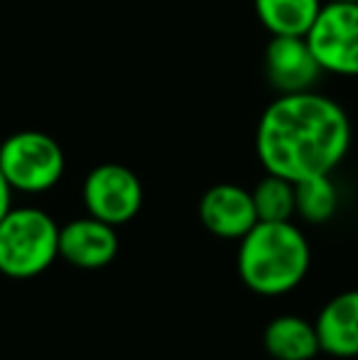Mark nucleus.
<instances>
[{
	"label": "nucleus",
	"mask_w": 358,
	"mask_h": 360,
	"mask_svg": "<svg viewBox=\"0 0 358 360\" xmlns=\"http://www.w3.org/2000/svg\"><path fill=\"white\" fill-rule=\"evenodd\" d=\"M309 243L292 221H258L238 245V275L250 292L280 297L307 277Z\"/></svg>",
	"instance_id": "f03ea898"
},
{
	"label": "nucleus",
	"mask_w": 358,
	"mask_h": 360,
	"mask_svg": "<svg viewBox=\"0 0 358 360\" xmlns=\"http://www.w3.org/2000/svg\"><path fill=\"white\" fill-rule=\"evenodd\" d=\"M349 147L346 110L317 91L277 96L255 128V155L263 169L290 181L331 174Z\"/></svg>",
	"instance_id": "f257e3e1"
},
{
	"label": "nucleus",
	"mask_w": 358,
	"mask_h": 360,
	"mask_svg": "<svg viewBox=\"0 0 358 360\" xmlns=\"http://www.w3.org/2000/svg\"><path fill=\"white\" fill-rule=\"evenodd\" d=\"M0 169L13 191L44 194L62 181L67 157L52 135L42 130H18L0 143Z\"/></svg>",
	"instance_id": "20e7f679"
},
{
	"label": "nucleus",
	"mask_w": 358,
	"mask_h": 360,
	"mask_svg": "<svg viewBox=\"0 0 358 360\" xmlns=\"http://www.w3.org/2000/svg\"><path fill=\"white\" fill-rule=\"evenodd\" d=\"M324 74L358 76V3H324L307 32Z\"/></svg>",
	"instance_id": "39448f33"
},
{
	"label": "nucleus",
	"mask_w": 358,
	"mask_h": 360,
	"mask_svg": "<svg viewBox=\"0 0 358 360\" xmlns=\"http://www.w3.org/2000/svg\"><path fill=\"white\" fill-rule=\"evenodd\" d=\"M263 69L277 96L314 91L324 74L307 37H272L263 54Z\"/></svg>",
	"instance_id": "0eeeda50"
},
{
	"label": "nucleus",
	"mask_w": 358,
	"mask_h": 360,
	"mask_svg": "<svg viewBox=\"0 0 358 360\" xmlns=\"http://www.w3.org/2000/svg\"><path fill=\"white\" fill-rule=\"evenodd\" d=\"M59 257V226L47 211L18 206L0 218V275L32 280Z\"/></svg>",
	"instance_id": "7ed1b4c3"
},
{
	"label": "nucleus",
	"mask_w": 358,
	"mask_h": 360,
	"mask_svg": "<svg viewBox=\"0 0 358 360\" xmlns=\"http://www.w3.org/2000/svg\"><path fill=\"white\" fill-rule=\"evenodd\" d=\"M324 3H358V0H324Z\"/></svg>",
	"instance_id": "dca6fc26"
},
{
	"label": "nucleus",
	"mask_w": 358,
	"mask_h": 360,
	"mask_svg": "<svg viewBox=\"0 0 358 360\" xmlns=\"http://www.w3.org/2000/svg\"><path fill=\"white\" fill-rule=\"evenodd\" d=\"M253 204L258 211V221H292L297 216L295 209V181L285 176L268 174L255 184Z\"/></svg>",
	"instance_id": "4468645a"
},
{
	"label": "nucleus",
	"mask_w": 358,
	"mask_h": 360,
	"mask_svg": "<svg viewBox=\"0 0 358 360\" xmlns=\"http://www.w3.org/2000/svg\"><path fill=\"white\" fill-rule=\"evenodd\" d=\"M295 209L307 223H326L339 209V191L331 174L295 181Z\"/></svg>",
	"instance_id": "ddd939ff"
},
{
	"label": "nucleus",
	"mask_w": 358,
	"mask_h": 360,
	"mask_svg": "<svg viewBox=\"0 0 358 360\" xmlns=\"http://www.w3.org/2000/svg\"><path fill=\"white\" fill-rule=\"evenodd\" d=\"M118 248L115 226L89 214L59 226V257L79 270H101L110 265L118 255Z\"/></svg>",
	"instance_id": "6e6552de"
},
{
	"label": "nucleus",
	"mask_w": 358,
	"mask_h": 360,
	"mask_svg": "<svg viewBox=\"0 0 358 360\" xmlns=\"http://www.w3.org/2000/svg\"><path fill=\"white\" fill-rule=\"evenodd\" d=\"M201 226L216 238L241 240L258 223L253 194L238 184H214L199 201Z\"/></svg>",
	"instance_id": "1a4fd4ad"
},
{
	"label": "nucleus",
	"mask_w": 358,
	"mask_h": 360,
	"mask_svg": "<svg viewBox=\"0 0 358 360\" xmlns=\"http://www.w3.org/2000/svg\"><path fill=\"white\" fill-rule=\"evenodd\" d=\"M10 209H13V186H10V181L5 179L3 169H0V218Z\"/></svg>",
	"instance_id": "2eb2a0df"
},
{
	"label": "nucleus",
	"mask_w": 358,
	"mask_h": 360,
	"mask_svg": "<svg viewBox=\"0 0 358 360\" xmlns=\"http://www.w3.org/2000/svg\"><path fill=\"white\" fill-rule=\"evenodd\" d=\"M82 199L89 216L118 228L140 214L145 194L138 174L130 167L103 162L87 174Z\"/></svg>",
	"instance_id": "423d86ee"
},
{
	"label": "nucleus",
	"mask_w": 358,
	"mask_h": 360,
	"mask_svg": "<svg viewBox=\"0 0 358 360\" xmlns=\"http://www.w3.org/2000/svg\"><path fill=\"white\" fill-rule=\"evenodd\" d=\"M321 353L334 358L358 356V289L336 294L314 321Z\"/></svg>",
	"instance_id": "9d476101"
},
{
	"label": "nucleus",
	"mask_w": 358,
	"mask_h": 360,
	"mask_svg": "<svg viewBox=\"0 0 358 360\" xmlns=\"http://www.w3.org/2000/svg\"><path fill=\"white\" fill-rule=\"evenodd\" d=\"M263 346L275 360H312L321 351L317 326L302 316H277L265 326Z\"/></svg>",
	"instance_id": "9b49d317"
},
{
	"label": "nucleus",
	"mask_w": 358,
	"mask_h": 360,
	"mask_svg": "<svg viewBox=\"0 0 358 360\" xmlns=\"http://www.w3.org/2000/svg\"><path fill=\"white\" fill-rule=\"evenodd\" d=\"M324 0H253L258 22L272 37H307Z\"/></svg>",
	"instance_id": "f8f14e48"
}]
</instances>
